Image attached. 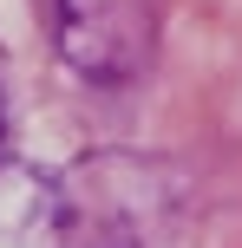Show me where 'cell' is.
Here are the masks:
<instances>
[{"label":"cell","mask_w":242,"mask_h":248,"mask_svg":"<svg viewBox=\"0 0 242 248\" xmlns=\"http://www.w3.org/2000/svg\"><path fill=\"white\" fill-rule=\"evenodd\" d=\"M59 52L72 72L125 85L151 59V7L144 0H59Z\"/></svg>","instance_id":"6da1fadb"},{"label":"cell","mask_w":242,"mask_h":248,"mask_svg":"<svg viewBox=\"0 0 242 248\" xmlns=\"http://www.w3.org/2000/svg\"><path fill=\"white\" fill-rule=\"evenodd\" d=\"M65 248H144V235L125 222V216H92V222L65 229Z\"/></svg>","instance_id":"7a4b0ae2"},{"label":"cell","mask_w":242,"mask_h":248,"mask_svg":"<svg viewBox=\"0 0 242 248\" xmlns=\"http://www.w3.org/2000/svg\"><path fill=\"white\" fill-rule=\"evenodd\" d=\"M0 150H7V98H0Z\"/></svg>","instance_id":"3957f363"}]
</instances>
